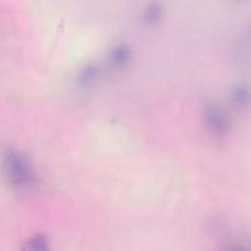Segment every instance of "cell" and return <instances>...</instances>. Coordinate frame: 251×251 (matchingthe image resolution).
<instances>
[{"mask_svg":"<svg viewBox=\"0 0 251 251\" xmlns=\"http://www.w3.org/2000/svg\"><path fill=\"white\" fill-rule=\"evenodd\" d=\"M162 15H163L162 8L157 3H153L146 8L144 13V20L149 25H155L159 23V21L162 18Z\"/></svg>","mask_w":251,"mask_h":251,"instance_id":"cell-5","label":"cell"},{"mask_svg":"<svg viewBox=\"0 0 251 251\" xmlns=\"http://www.w3.org/2000/svg\"><path fill=\"white\" fill-rule=\"evenodd\" d=\"M205 119L209 128L216 134H224L229 127L226 116L216 106H210L206 109Z\"/></svg>","mask_w":251,"mask_h":251,"instance_id":"cell-2","label":"cell"},{"mask_svg":"<svg viewBox=\"0 0 251 251\" xmlns=\"http://www.w3.org/2000/svg\"><path fill=\"white\" fill-rule=\"evenodd\" d=\"M96 76H97L96 67L93 65H87L79 73L78 82L82 86H87L93 82Z\"/></svg>","mask_w":251,"mask_h":251,"instance_id":"cell-6","label":"cell"},{"mask_svg":"<svg viewBox=\"0 0 251 251\" xmlns=\"http://www.w3.org/2000/svg\"><path fill=\"white\" fill-rule=\"evenodd\" d=\"M226 251H245V250H243L241 248H238V247H230Z\"/></svg>","mask_w":251,"mask_h":251,"instance_id":"cell-8","label":"cell"},{"mask_svg":"<svg viewBox=\"0 0 251 251\" xmlns=\"http://www.w3.org/2000/svg\"><path fill=\"white\" fill-rule=\"evenodd\" d=\"M23 249L24 251H50L48 238L42 233L34 234L25 241Z\"/></svg>","mask_w":251,"mask_h":251,"instance_id":"cell-3","label":"cell"},{"mask_svg":"<svg viewBox=\"0 0 251 251\" xmlns=\"http://www.w3.org/2000/svg\"><path fill=\"white\" fill-rule=\"evenodd\" d=\"M3 168L7 179L16 187L25 188L35 183L36 176L30 162L17 150L11 149L5 154Z\"/></svg>","mask_w":251,"mask_h":251,"instance_id":"cell-1","label":"cell"},{"mask_svg":"<svg viewBox=\"0 0 251 251\" xmlns=\"http://www.w3.org/2000/svg\"><path fill=\"white\" fill-rule=\"evenodd\" d=\"M248 90L244 86H238L233 92V99L238 104H244L248 101Z\"/></svg>","mask_w":251,"mask_h":251,"instance_id":"cell-7","label":"cell"},{"mask_svg":"<svg viewBox=\"0 0 251 251\" xmlns=\"http://www.w3.org/2000/svg\"><path fill=\"white\" fill-rule=\"evenodd\" d=\"M129 49L126 45H118L113 49L110 56L111 64L117 68L124 67L129 60Z\"/></svg>","mask_w":251,"mask_h":251,"instance_id":"cell-4","label":"cell"}]
</instances>
